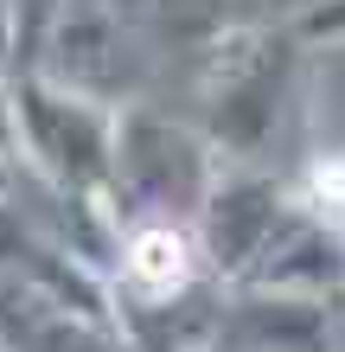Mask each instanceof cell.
<instances>
[{
	"label": "cell",
	"instance_id": "1",
	"mask_svg": "<svg viewBox=\"0 0 345 352\" xmlns=\"http://www.w3.org/2000/svg\"><path fill=\"white\" fill-rule=\"evenodd\" d=\"M217 141L205 129L121 102L115 109V160H109V205L121 224L134 218H179L198 224L211 186H217Z\"/></svg>",
	"mask_w": 345,
	"mask_h": 352
},
{
	"label": "cell",
	"instance_id": "2",
	"mask_svg": "<svg viewBox=\"0 0 345 352\" xmlns=\"http://www.w3.org/2000/svg\"><path fill=\"white\" fill-rule=\"evenodd\" d=\"M205 52V135L230 154H256L281 116L300 38L294 26L243 19V26H224Z\"/></svg>",
	"mask_w": 345,
	"mask_h": 352
},
{
	"label": "cell",
	"instance_id": "3",
	"mask_svg": "<svg viewBox=\"0 0 345 352\" xmlns=\"http://www.w3.org/2000/svg\"><path fill=\"white\" fill-rule=\"evenodd\" d=\"M19 154L51 179V192L109 205V160H115V109L58 77H26L13 90Z\"/></svg>",
	"mask_w": 345,
	"mask_h": 352
},
{
	"label": "cell",
	"instance_id": "4",
	"mask_svg": "<svg viewBox=\"0 0 345 352\" xmlns=\"http://www.w3.org/2000/svg\"><path fill=\"white\" fill-rule=\"evenodd\" d=\"M339 333H345V301L217 282L198 352H333Z\"/></svg>",
	"mask_w": 345,
	"mask_h": 352
},
{
	"label": "cell",
	"instance_id": "5",
	"mask_svg": "<svg viewBox=\"0 0 345 352\" xmlns=\"http://www.w3.org/2000/svg\"><path fill=\"white\" fill-rule=\"evenodd\" d=\"M51 45V77L64 90H84L96 102L121 109L141 77V19L128 0H64L45 32Z\"/></svg>",
	"mask_w": 345,
	"mask_h": 352
},
{
	"label": "cell",
	"instance_id": "6",
	"mask_svg": "<svg viewBox=\"0 0 345 352\" xmlns=\"http://www.w3.org/2000/svg\"><path fill=\"white\" fill-rule=\"evenodd\" d=\"M211 263L198 243V224L179 218H134L115 237V307H160L192 288H205Z\"/></svg>",
	"mask_w": 345,
	"mask_h": 352
},
{
	"label": "cell",
	"instance_id": "7",
	"mask_svg": "<svg viewBox=\"0 0 345 352\" xmlns=\"http://www.w3.org/2000/svg\"><path fill=\"white\" fill-rule=\"evenodd\" d=\"M294 192H300V205H313L326 224H339V231H345V154L313 160V167L294 179Z\"/></svg>",
	"mask_w": 345,
	"mask_h": 352
},
{
	"label": "cell",
	"instance_id": "8",
	"mask_svg": "<svg viewBox=\"0 0 345 352\" xmlns=\"http://www.w3.org/2000/svg\"><path fill=\"white\" fill-rule=\"evenodd\" d=\"M288 26L300 45H345V0H307Z\"/></svg>",
	"mask_w": 345,
	"mask_h": 352
},
{
	"label": "cell",
	"instance_id": "9",
	"mask_svg": "<svg viewBox=\"0 0 345 352\" xmlns=\"http://www.w3.org/2000/svg\"><path fill=\"white\" fill-rule=\"evenodd\" d=\"M13 45V0H0V52Z\"/></svg>",
	"mask_w": 345,
	"mask_h": 352
},
{
	"label": "cell",
	"instance_id": "10",
	"mask_svg": "<svg viewBox=\"0 0 345 352\" xmlns=\"http://www.w3.org/2000/svg\"><path fill=\"white\" fill-rule=\"evenodd\" d=\"M211 7H217V13H224V7H256V0H211Z\"/></svg>",
	"mask_w": 345,
	"mask_h": 352
},
{
	"label": "cell",
	"instance_id": "11",
	"mask_svg": "<svg viewBox=\"0 0 345 352\" xmlns=\"http://www.w3.org/2000/svg\"><path fill=\"white\" fill-rule=\"evenodd\" d=\"M333 352H345V333H339V346H333Z\"/></svg>",
	"mask_w": 345,
	"mask_h": 352
}]
</instances>
